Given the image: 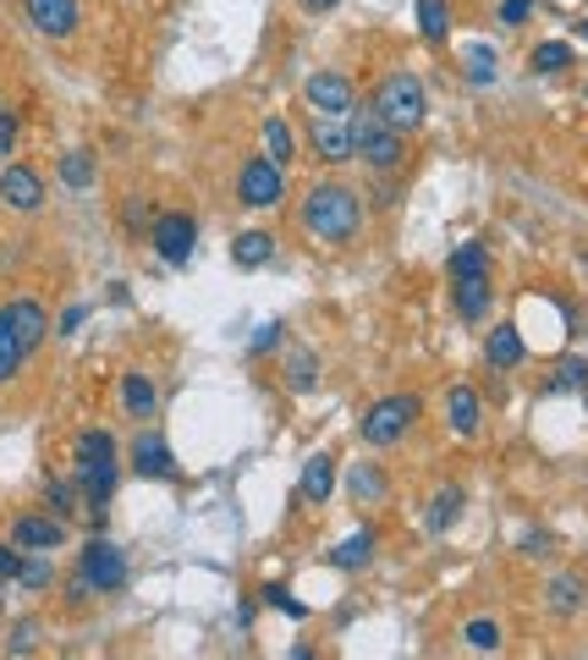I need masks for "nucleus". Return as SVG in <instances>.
I'll use <instances>...</instances> for the list:
<instances>
[{
  "instance_id": "obj_20",
  "label": "nucleus",
  "mask_w": 588,
  "mask_h": 660,
  "mask_svg": "<svg viewBox=\"0 0 588 660\" xmlns=\"http://www.w3.org/2000/svg\"><path fill=\"white\" fill-rule=\"evenodd\" d=\"M6 309H11V326H17L22 352H39V347H44V336H50V314H44L33 298H11Z\"/></svg>"
},
{
  "instance_id": "obj_6",
  "label": "nucleus",
  "mask_w": 588,
  "mask_h": 660,
  "mask_svg": "<svg viewBox=\"0 0 588 660\" xmlns=\"http://www.w3.org/2000/svg\"><path fill=\"white\" fill-rule=\"evenodd\" d=\"M78 573L89 578L94 595H122V589L133 584L127 550H122L116 539H105V534H89V545H83V556H78Z\"/></svg>"
},
{
  "instance_id": "obj_24",
  "label": "nucleus",
  "mask_w": 588,
  "mask_h": 660,
  "mask_svg": "<svg viewBox=\"0 0 588 660\" xmlns=\"http://www.w3.org/2000/svg\"><path fill=\"white\" fill-rule=\"evenodd\" d=\"M484 358H489V369H517V363L528 358V347H523V330H517V326H489Z\"/></svg>"
},
{
  "instance_id": "obj_31",
  "label": "nucleus",
  "mask_w": 588,
  "mask_h": 660,
  "mask_svg": "<svg viewBox=\"0 0 588 660\" xmlns=\"http://www.w3.org/2000/svg\"><path fill=\"white\" fill-rule=\"evenodd\" d=\"M22 341H17V326H11V309H0V385L6 380H17V369H22Z\"/></svg>"
},
{
  "instance_id": "obj_34",
  "label": "nucleus",
  "mask_w": 588,
  "mask_h": 660,
  "mask_svg": "<svg viewBox=\"0 0 588 660\" xmlns=\"http://www.w3.org/2000/svg\"><path fill=\"white\" fill-rule=\"evenodd\" d=\"M265 155H270V161L281 165V171H287V165L297 161L292 127H287V122H281V116H265Z\"/></svg>"
},
{
  "instance_id": "obj_47",
  "label": "nucleus",
  "mask_w": 588,
  "mask_h": 660,
  "mask_svg": "<svg viewBox=\"0 0 588 660\" xmlns=\"http://www.w3.org/2000/svg\"><path fill=\"white\" fill-rule=\"evenodd\" d=\"M17 567H22V550L0 539V578H17Z\"/></svg>"
},
{
  "instance_id": "obj_28",
  "label": "nucleus",
  "mask_w": 588,
  "mask_h": 660,
  "mask_svg": "<svg viewBox=\"0 0 588 660\" xmlns=\"http://www.w3.org/2000/svg\"><path fill=\"white\" fill-rule=\"evenodd\" d=\"M451 22H456L451 0H419V33H424V44H445L451 39Z\"/></svg>"
},
{
  "instance_id": "obj_26",
  "label": "nucleus",
  "mask_w": 588,
  "mask_h": 660,
  "mask_svg": "<svg viewBox=\"0 0 588 660\" xmlns=\"http://www.w3.org/2000/svg\"><path fill=\"white\" fill-rule=\"evenodd\" d=\"M281 380H287V391H292V396H308V391L319 385V358H313L308 347H292V352H287V363H281Z\"/></svg>"
},
{
  "instance_id": "obj_33",
  "label": "nucleus",
  "mask_w": 588,
  "mask_h": 660,
  "mask_svg": "<svg viewBox=\"0 0 588 660\" xmlns=\"http://www.w3.org/2000/svg\"><path fill=\"white\" fill-rule=\"evenodd\" d=\"M462 639H467V650H478V656H501V644H506V633H501L495 617H473V622L462 628Z\"/></svg>"
},
{
  "instance_id": "obj_7",
  "label": "nucleus",
  "mask_w": 588,
  "mask_h": 660,
  "mask_svg": "<svg viewBox=\"0 0 588 660\" xmlns=\"http://www.w3.org/2000/svg\"><path fill=\"white\" fill-rule=\"evenodd\" d=\"M148 243H154L159 265L182 270V265H193V254H198V220H193L187 209H165V215H154Z\"/></svg>"
},
{
  "instance_id": "obj_40",
  "label": "nucleus",
  "mask_w": 588,
  "mask_h": 660,
  "mask_svg": "<svg viewBox=\"0 0 588 660\" xmlns=\"http://www.w3.org/2000/svg\"><path fill=\"white\" fill-rule=\"evenodd\" d=\"M259 595H265V606H276V611H287V617H308V606L292 600V589H287V584H265Z\"/></svg>"
},
{
  "instance_id": "obj_36",
  "label": "nucleus",
  "mask_w": 588,
  "mask_h": 660,
  "mask_svg": "<svg viewBox=\"0 0 588 660\" xmlns=\"http://www.w3.org/2000/svg\"><path fill=\"white\" fill-rule=\"evenodd\" d=\"M39 633H44V628H39L33 617L11 622V628H6V656H11V660H28L33 650H39Z\"/></svg>"
},
{
  "instance_id": "obj_51",
  "label": "nucleus",
  "mask_w": 588,
  "mask_h": 660,
  "mask_svg": "<svg viewBox=\"0 0 588 660\" xmlns=\"http://www.w3.org/2000/svg\"><path fill=\"white\" fill-rule=\"evenodd\" d=\"M578 39H588V17H584V22H578Z\"/></svg>"
},
{
  "instance_id": "obj_27",
  "label": "nucleus",
  "mask_w": 588,
  "mask_h": 660,
  "mask_svg": "<svg viewBox=\"0 0 588 660\" xmlns=\"http://www.w3.org/2000/svg\"><path fill=\"white\" fill-rule=\"evenodd\" d=\"M231 259H237L243 270H265V265L276 259V237H270V231H243V237L231 243Z\"/></svg>"
},
{
  "instance_id": "obj_18",
  "label": "nucleus",
  "mask_w": 588,
  "mask_h": 660,
  "mask_svg": "<svg viewBox=\"0 0 588 660\" xmlns=\"http://www.w3.org/2000/svg\"><path fill=\"white\" fill-rule=\"evenodd\" d=\"M336 491V457L330 452H313L308 463H302V479H297V501H308V506H324Z\"/></svg>"
},
{
  "instance_id": "obj_38",
  "label": "nucleus",
  "mask_w": 588,
  "mask_h": 660,
  "mask_svg": "<svg viewBox=\"0 0 588 660\" xmlns=\"http://www.w3.org/2000/svg\"><path fill=\"white\" fill-rule=\"evenodd\" d=\"M588 385V363L584 358H561L556 374H550V391H584Z\"/></svg>"
},
{
  "instance_id": "obj_2",
  "label": "nucleus",
  "mask_w": 588,
  "mask_h": 660,
  "mask_svg": "<svg viewBox=\"0 0 588 660\" xmlns=\"http://www.w3.org/2000/svg\"><path fill=\"white\" fill-rule=\"evenodd\" d=\"M72 485L83 501H111L122 485V463H116V435L111 430H83L72 441Z\"/></svg>"
},
{
  "instance_id": "obj_1",
  "label": "nucleus",
  "mask_w": 588,
  "mask_h": 660,
  "mask_svg": "<svg viewBox=\"0 0 588 660\" xmlns=\"http://www.w3.org/2000/svg\"><path fill=\"white\" fill-rule=\"evenodd\" d=\"M363 220H369V204L358 187L347 182H313L297 204V226L313 237V243H330V248H347L363 237Z\"/></svg>"
},
{
  "instance_id": "obj_23",
  "label": "nucleus",
  "mask_w": 588,
  "mask_h": 660,
  "mask_svg": "<svg viewBox=\"0 0 588 660\" xmlns=\"http://www.w3.org/2000/svg\"><path fill=\"white\" fill-rule=\"evenodd\" d=\"M462 78H467V89H495V83H501V55H495V44H467V50H462Z\"/></svg>"
},
{
  "instance_id": "obj_8",
  "label": "nucleus",
  "mask_w": 588,
  "mask_h": 660,
  "mask_svg": "<svg viewBox=\"0 0 588 660\" xmlns=\"http://www.w3.org/2000/svg\"><path fill=\"white\" fill-rule=\"evenodd\" d=\"M302 100H308V116L341 122V116L358 111V83H352L341 66H324V72H313V78L302 83Z\"/></svg>"
},
{
  "instance_id": "obj_25",
  "label": "nucleus",
  "mask_w": 588,
  "mask_h": 660,
  "mask_svg": "<svg viewBox=\"0 0 588 660\" xmlns=\"http://www.w3.org/2000/svg\"><path fill=\"white\" fill-rule=\"evenodd\" d=\"M462 512H467V491L462 485H441L430 495V534H451L462 523Z\"/></svg>"
},
{
  "instance_id": "obj_29",
  "label": "nucleus",
  "mask_w": 588,
  "mask_h": 660,
  "mask_svg": "<svg viewBox=\"0 0 588 660\" xmlns=\"http://www.w3.org/2000/svg\"><path fill=\"white\" fill-rule=\"evenodd\" d=\"M445 276H489V243H456L445 259Z\"/></svg>"
},
{
  "instance_id": "obj_46",
  "label": "nucleus",
  "mask_w": 588,
  "mask_h": 660,
  "mask_svg": "<svg viewBox=\"0 0 588 660\" xmlns=\"http://www.w3.org/2000/svg\"><path fill=\"white\" fill-rule=\"evenodd\" d=\"M523 556H550V534L528 528V534H523Z\"/></svg>"
},
{
  "instance_id": "obj_43",
  "label": "nucleus",
  "mask_w": 588,
  "mask_h": 660,
  "mask_svg": "<svg viewBox=\"0 0 588 660\" xmlns=\"http://www.w3.org/2000/svg\"><path fill=\"white\" fill-rule=\"evenodd\" d=\"M396 198H402V187L391 182V171H380V182H374V204H380V209H396Z\"/></svg>"
},
{
  "instance_id": "obj_21",
  "label": "nucleus",
  "mask_w": 588,
  "mask_h": 660,
  "mask_svg": "<svg viewBox=\"0 0 588 660\" xmlns=\"http://www.w3.org/2000/svg\"><path fill=\"white\" fill-rule=\"evenodd\" d=\"M55 176H61L66 193H89V187L100 182V161H94V149H66V155L55 161Z\"/></svg>"
},
{
  "instance_id": "obj_10",
  "label": "nucleus",
  "mask_w": 588,
  "mask_h": 660,
  "mask_svg": "<svg viewBox=\"0 0 588 660\" xmlns=\"http://www.w3.org/2000/svg\"><path fill=\"white\" fill-rule=\"evenodd\" d=\"M66 523L61 517H50V512H22L17 523H11V545L22 550V556H50V550H61L66 545Z\"/></svg>"
},
{
  "instance_id": "obj_16",
  "label": "nucleus",
  "mask_w": 588,
  "mask_h": 660,
  "mask_svg": "<svg viewBox=\"0 0 588 660\" xmlns=\"http://www.w3.org/2000/svg\"><path fill=\"white\" fill-rule=\"evenodd\" d=\"M545 611H550L556 622H572L578 611H588V578L584 573H556V578L545 584Z\"/></svg>"
},
{
  "instance_id": "obj_13",
  "label": "nucleus",
  "mask_w": 588,
  "mask_h": 660,
  "mask_svg": "<svg viewBox=\"0 0 588 660\" xmlns=\"http://www.w3.org/2000/svg\"><path fill=\"white\" fill-rule=\"evenodd\" d=\"M308 149L319 155L324 165H352V133L347 122H330V116H308Z\"/></svg>"
},
{
  "instance_id": "obj_32",
  "label": "nucleus",
  "mask_w": 588,
  "mask_h": 660,
  "mask_svg": "<svg viewBox=\"0 0 588 660\" xmlns=\"http://www.w3.org/2000/svg\"><path fill=\"white\" fill-rule=\"evenodd\" d=\"M528 66H534V72H545V78H556V72H567V66H572V44H567V39H545V44H534Z\"/></svg>"
},
{
  "instance_id": "obj_39",
  "label": "nucleus",
  "mask_w": 588,
  "mask_h": 660,
  "mask_svg": "<svg viewBox=\"0 0 588 660\" xmlns=\"http://www.w3.org/2000/svg\"><path fill=\"white\" fill-rule=\"evenodd\" d=\"M122 226H127L133 237L154 226V215H148V198H138V193H127V204H122Z\"/></svg>"
},
{
  "instance_id": "obj_49",
  "label": "nucleus",
  "mask_w": 588,
  "mask_h": 660,
  "mask_svg": "<svg viewBox=\"0 0 588 660\" xmlns=\"http://www.w3.org/2000/svg\"><path fill=\"white\" fill-rule=\"evenodd\" d=\"M341 0H302V11H336Z\"/></svg>"
},
{
  "instance_id": "obj_50",
  "label": "nucleus",
  "mask_w": 588,
  "mask_h": 660,
  "mask_svg": "<svg viewBox=\"0 0 588 660\" xmlns=\"http://www.w3.org/2000/svg\"><path fill=\"white\" fill-rule=\"evenodd\" d=\"M292 660H319V656H313L308 644H297V650H292Z\"/></svg>"
},
{
  "instance_id": "obj_44",
  "label": "nucleus",
  "mask_w": 588,
  "mask_h": 660,
  "mask_svg": "<svg viewBox=\"0 0 588 660\" xmlns=\"http://www.w3.org/2000/svg\"><path fill=\"white\" fill-rule=\"evenodd\" d=\"M11 149H17V111L0 105V155H11Z\"/></svg>"
},
{
  "instance_id": "obj_42",
  "label": "nucleus",
  "mask_w": 588,
  "mask_h": 660,
  "mask_svg": "<svg viewBox=\"0 0 588 660\" xmlns=\"http://www.w3.org/2000/svg\"><path fill=\"white\" fill-rule=\"evenodd\" d=\"M281 320H270V326H259V336H254V341H248V352H254V358H259V352H276V347H281Z\"/></svg>"
},
{
  "instance_id": "obj_3",
  "label": "nucleus",
  "mask_w": 588,
  "mask_h": 660,
  "mask_svg": "<svg viewBox=\"0 0 588 660\" xmlns=\"http://www.w3.org/2000/svg\"><path fill=\"white\" fill-rule=\"evenodd\" d=\"M369 105L408 138V133H419L424 127V116H430V100H424V83H419V72H408V66H391L380 83H374V94H369Z\"/></svg>"
},
{
  "instance_id": "obj_14",
  "label": "nucleus",
  "mask_w": 588,
  "mask_h": 660,
  "mask_svg": "<svg viewBox=\"0 0 588 660\" xmlns=\"http://www.w3.org/2000/svg\"><path fill=\"white\" fill-rule=\"evenodd\" d=\"M133 474H138V479H171V474H176V452H171V441H165L159 430L133 435Z\"/></svg>"
},
{
  "instance_id": "obj_5",
  "label": "nucleus",
  "mask_w": 588,
  "mask_h": 660,
  "mask_svg": "<svg viewBox=\"0 0 588 660\" xmlns=\"http://www.w3.org/2000/svg\"><path fill=\"white\" fill-rule=\"evenodd\" d=\"M419 413H424V402H419L413 391H391V396H380V402L358 419V435H363V446H374V452L402 446V441L413 435Z\"/></svg>"
},
{
  "instance_id": "obj_48",
  "label": "nucleus",
  "mask_w": 588,
  "mask_h": 660,
  "mask_svg": "<svg viewBox=\"0 0 588 660\" xmlns=\"http://www.w3.org/2000/svg\"><path fill=\"white\" fill-rule=\"evenodd\" d=\"M83 320H89V309H83V303H72V309L61 314V336H78V330H83Z\"/></svg>"
},
{
  "instance_id": "obj_52",
  "label": "nucleus",
  "mask_w": 588,
  "mask_h": 660,
  "mask_svg": "<svg viewBox=\"0 0 588 660\" xmlns=\"http://www.w3.org/2000/svg\"><path fill=\"white\" fill-rule=\"evenodd\" d=\"M0 105H6V100H0Z\"/></svg>"
},
{
  "instance_id": "obj_37",
  "label": "nucleus",
  "mask_w": 588,
  "mask_h": 660,
  "mask_svg": "<svg viewBox=\"0 0 588 660\" xmlns=\"http://www.w3.org/2000/svg\"><path fill=\"white\" fill-rule=\"evenodd\" d=\"M44 512L66 523V517L78 512V485H72V479H44Z\"/></svg>"
},
{
  "instance_id": "obj_22",
  "label": "nucleus",
  "mask_w": 588,
  "mask_h": 660,
  "mask_svg": "<svg viewBox=\"0 0 588 660\" xmlns=\"http://www.w3.org/2000/svg\"><path fill=\"white\" fill-rule=\"evenodd\" d=\"M122 408H127V419H154V408H159L154 374H144V369H127L122 374Z\"/></svg>"
},
{
  "instance_id": "obj_17",
  "label": "nucleus",
  "mask_w": 588,
  "mask_h": 660,
  "mask_svg": "<svg viewBox=\"0 0 588 660\" xmlns=\"http://www.w3.org/2000/svg\"><path fill=\"white\" fill-rule=\"evenodd\" d=\"M445 419H451V430H456L462 441H473L478 424H484V402H478V391H473V385H451V391H445Z\"/></svg>"
},
{
  "instance_id": "obj_4",
  "label": "nucleus",
  "mask_w": 588,
  "mask_h": 660,
  "mask_svg": "<svg viewBox=\"0 0 588 660\" xmlns=\"http://www.w3.org/2000/svg\"><path fill=\"white\" fill-rule=\"evenodd\" d=\"M347 133H352V155L369 165V171H402V161H408V138H402L374 105H358Z\"/></svg>"
},
{
  "instance_id": "obj_11",
  "label": "nucleus",
  "mask_w": 588,
  "mask_h": 660,
  "mask_svg": "<svg viewBox=\"0 0 588 660\" xmlns=\"http://www.w3.org/2000/svg\"><path fill=\"white\" fill-rule=\"evenodd\" d=\"M0 204L11 215H39L44 209V176L33 165H0Z\"/></svg>"
},
{
  "instance_id": "obj_15",
  "label": "nucleus",
  "mask_w": 588,
  "mask_h": 660,
  "mask_svg": "<svg viewBox=\"0 0 588 660\" xmlns=\"http://www.w3.org/2000/svg\"><path fill=\"white\" fill-rule=\"evenodd\" d=\"M451 309H456L467 326H484L489 309H495V287H489V276H456V281H451Z\"/></svg>"
},
{
  "instance_id": "obj_30",
  "label": "nucleus",
  "mask_w": 588,
  "mask_h": 660,
  "mask_svg": "<svg viewBox=\"0 0 588 660\" xmlns=\"http://www.w3.org/2000/svg\"><path fill=\"white\" fill-rule=\"evenodd\" d=\"M347 491L358 506H374L380 495H385V474H380V463H358L352 474H347Z\"/></svg>"
},
{
  "instance_id": "obj_19",
  "label": "nucleus",
  "mask_w": 588,
  "mask_h": 660,
  "mask_svg": "<svg viewBox=\"0 0 588 660\" xmlns=\"http://www.w3.org/2000/svg\"><path fill=\"white\" fill-rule=\"evenodd\" d=\"M374 550H380V534H374V528H352V534L330 550V567H336V573H363V567L374 561Z\"/></svg>"
},
{
  "instance_id": "obj_12",
  "label": "nucleus",
  "mask_w": 588,
  "mask_h": 660,
  "mask_svg": "<svg viewBox=\"0 0 588 660\" xmlns=\"http://www.w3.org/2000/svg\"><path fill=\"white\" fill-rule=\"evenodd\" d=\"M28 22L44 33V39H72L78 22H83V6L78 0H22Z\"/></svg>"
},
{
  "instance_id": "obj_35",
  "label": "nucleus",
  "mask_w": 588,
  "mask_h": 660,
  "mask_svg": "<svg viewBox=\"0 0 588 660\" xmlns=\"http://www.w3.org/2000/svg\"><path fill=\"white\" fill-rule=\"evenodd\" d=\"M17 584H22L28 595H44V589L55 584V561H50V556H22V567H17Z\"/></svg>"
},
{
  "instance_id": "obj_41",
  "label": "nucleus",
  "mask_w": 588,
  "mask_h": 660,
  "mask_svg": "<svg viewBox=\"0 0 588 660\" xmlns=\"http://www.w3.org/2000/svg\"><path fill=\"white\" fill-rule=\"evenodd\" d=\"M495 17H501V28H523V22L534 17V0H501Z\"/></svg>"
},
{
  "instance_id": "obj_45",
  "label": "nucleus",
  "mask_w": 588,
  "mask_h": 660,
  "mask_svg": "<svg viewBox=\"0 0 588 660\" xmlns=\"http://www.w3.org/2000/svg\"><path fill=\"white\" fill-rule=\"evenodd\" d=\"M89 595H94V589H89V578H83V573H72V578H66V606H89Z\"/></svg>"
},
{
  "instance_id": "obj_9",
  "label": "nucleus",
  "mask_w": 588,
  "mask_h": 660,
  "mask_svg": "<svg viewBox=\"0 0 588 660\" xmlns=\"http://www.w3.org/2000/svg\"><path fill=\"white\" fill-rule=\"evenodd\" d=\"M237 198L248 209H276L287 198V171L270 161V155H248L243 171H237Z\"/></svg>"
}]
</instances>
